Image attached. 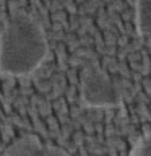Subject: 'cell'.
Masks as SVG:
<instances>
[{
	"instance_id": "obj_5",
	"label": "cell",
	"mask_w": 151,
	"mask_h": 156,
	"mask_svg": "<svg viewBox=\"0 0 151 156\" xmlns=\"http://www.w3.org/2000/svg\"><path fill=\"white\" fill-rule=\"evenodd\" d=\"M128 156H151V133H146L136 140Z\"/></svg>"
},
{
	"instance_id": "obj_2",
	"label": "cell",
	"mask_w": 151,
	"mask_h": 156,
	"mask_svg": "<svg viewBox=\"0 0 151 156\" xmlns=\"http://www.w3.org/2000/svg\"><path fill=\"white\" fill-rule=\"evenodd\" d=\"M81 99L88 106L112 107L122 102V88L99 68H91L81 80Z\"/></svg>"
},
{
	"instance_id": "obj_1",
	"label": "cell",
	"mask_w": 151,
	"mask_h": 156,
	"mask_svg": "<svg viewBox=\"0 0 151 156\" xmlns=\"http://www.w3.org/2000/svg\"><path fill=\"white\" fill-rule=\"evenodd\" d=\"M49 54L44 26L33 15L16 12L0 31V73L24 76L36 72Z\"/></svg>"
},
{
	"instance_id": "obj_4",
	"label": "cell",
	"mask_w": 151,
	"mask_h": 156,
	"mask_svg": "<svg viewBox=\"0 0 151 156\" xmlns=\"http://www.w3.org/2000/svg\"><path fill=\"white\" fill-rule=\"evenodd\" d=\"M136 29L141 36H151V0H135Z\"/></svg>"
},
{
	"instance_id": "obj_3",
	"label": "cell",
	"mask_w": 151,
	"mask_h": 156,
	"mask_svg": "<svg viewBox=\"0 0 151 156\" xmlns=\"http://www.w3.org/2000/svg\"><path fill=\"white\" fill-rule=\"evenodd\" d=\"M2 156H68V153L57 146L42 145L33 135H24L10 143Z\"/></svg>"
}]
</instances>
